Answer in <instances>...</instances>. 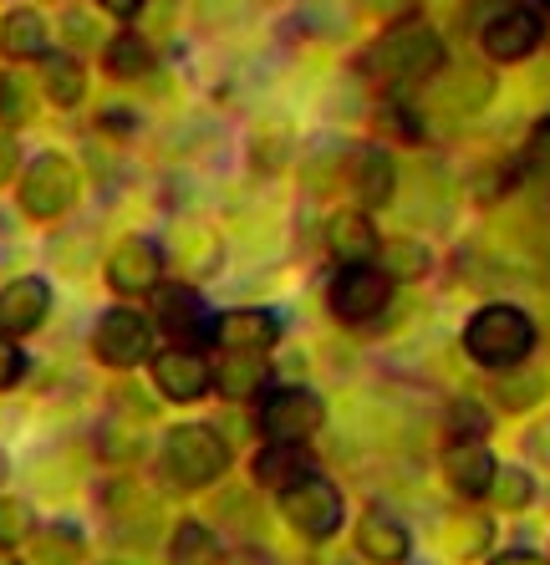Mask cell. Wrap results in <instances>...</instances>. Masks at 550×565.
<instances>
[{"label": "cell", "mask_w": 550, "mask_h": 565, "mask_svg": "<svg viewBox=\"0 0 550 565\" xmlns=\"http://www.w3.org/2000/svg\"><path fill=\"white\" fill-rule=\"evenodd\" d=\"M327 250L341 265H372L378 260V224L367 210H337L327 220Z\"/></svg>", "instance_id": "16"}, {"label": "cell", "mask_w": 550, "mask_h": 565, "mask_svg": "<svg viewBox=\"0 0 550 565\" xmlns=\"http://www.w3.org/2000/svg\"><path fill=\"white\" fill-rule=\"evenodd\" d=\"M546 393H550V382H546V372H536V367H510V372H499V382H495L499 408H510V413L536 408Z\"/></svg>", "instance_id": "25"}, {"label": "cell", "mask_w": 550, "mask_h": 565, "mask_svg": "<svg viewBox=\"0 0 550 565\" xmlns=\"http://www.w3.org/2000/svg\"><path fill=\"white\" fill-rule=\"evenodd\" d=\"M148 352H154V321L144 311H133V306L103 311V321H97V356L107 367L128 372L138 362H148Z\"/></svg>", "instance_id": "8"}, {"label": "cell", "mask_w": 550, "mask_h": 565, "mask_svg": "<svg viewBox=\"0 0 550 565\" xmlns=\"http://www.w3.org/2000/svg\"><path fill=\"white\" fill-rule=\"evenodd\" d=\"M448 434H454V444L479 438L485 434V408H479L474 397H454V403H448Z\"/></svg>", "instance_id": "33"}, {"label": "cell", "mask_w": 550, "mask_h": 565, "mask_svg": "<svg viewBox=\"0 0 550 565\" xmlns=\"http://www.w3.org/2000/svg\"><path fill=\"white\" fill-rule=\"evenodd\" d=\"M0 52L11 56V62H41V56L52 52V31H46V21H41L36 11H11L6 21H0Z\"/></svg>", "instance_id": "21"}, {"label": "cell", "mask_w": 550, "mask_h": 565, "mask_svg": "<svg viewBox=\"0 0 550 565\" xmlns=\"http://www.w3.org/2000/svg\"><path fill=\"white\" fill-rule=\"evenodd\" d=\"M15 163H21V148H15L11 132H0V184H11Z\"/></svg>", "instance_id": "40"}, {"label": "cell", "mask_w": 550, "mask_h": 565, "mask_svg": "<svg viewBox=\"0 0 550 565\" xmlns=\"http://www.w3.org/2000/svg\"><path fill=\"white\" fill-rule=\"evenodd\" d=\"M530 448H536L540 459H550V423H546V428H536V434H530Z\"/></svg>", "instance_id": "43"}, {"label": "cell", "mask_w": 550, "mask_h": 565, "mask_svg": "<svg viewBox=\"0 0 550 565\" xmlns=\"http://www.w3.org/2000/svg\"><path fill=\"white\" fill-rule=\"evenodd\" d=\"M77 169L66 153H36L21 173V210L31 220H62L77 204Z\"/></svg>", "instance_id": "4"}, {"label": "cell", "mask_w": 550, "mask_h": 565, "mask_svg": "<svg viewBox=\"0 0 550 565\" xmlns=\"http://www.w3.org/2000/svg\"><path fill=\"white\" fill-rule=\"evenodd\" d=\"M21 377H27V352H21V342H15V337H0V393H6V387H15Z\"/></svg>", "instance_id": "35"}, {"label": "cell", "mask_w": 550, "mask_h": 565, "mask_svg": "<svg viewBox=\"0 0 550 565\" xmlns=\"http://www.w3.org/2000/svg\"><path fill=\"white\" fill-rule=\"evenodd\" d=\"M281 514H286V525L296 535L327 540L341 525V489L331 479H321V473H306L290 489H281Z\"/></svg>", "instance_id": "5"}, {"label": "cell", "mask_w": 550, "mask_h": 565, "mask_svg": "<svg viewBox=\"0 0 550 565\" xmlns=\"http://www.w3.org/2000/svg\"><path fill=\"white\" fill-rule=\"evenodd\" d=\"M52 311V286L41 276H21L0 290V337H27Z\"/></svg>", "instance_id": "13"}, {"label": "cell", "mask_w": 550, "mask_h": 565, "mask_svg": "<svg viewBox=\"0 0 550 565\" xmlns=\"http://www.w3.org/2000/svg\"><path fill=\"white\" fill-rule=\"evenodd\" d=\"M21 122H31V97L27 87L15 77H0V128H21Z\"/></svg>", "instance_id": "34"}, {"label": "cell", "mask_w": 550, "mask_h": 565, "mask_svg": "<svg viewBox=\"0 0 550 565\" xmlns=\"http://www.w3.org/2000/svg\"><path fill=\"white\" fill-rule=\"evenodd\" d=\"M97 6H103L107 15H118V21H133V15L144 11L148 0H97Z\"/></svg>", "instance_id": "42"}, {"label": "cell", "mask_w": 550, "mask_h": 565, "mask_svg": "<svg viewBox=\"0 0 550 565\" xmlns=\"http://www.w3.org/2000/svg\"><path fill=\"white\" fill-rule=\"evenodd\" d=\"M250 153L261 158L265 173L286 169V158L296 153V143H290V128H286V122H265V128H255V138H250Z\"/></svg>", "instance_id": "29"}, {"label": "cell", "mask_w": 550, "mask_h": 565, "mask_svg": "<svg viewBox=\"0 0 550 565\" xmlns=\"http://www.w3.org/2000/svg\"><path fill=\"white\" fill-rule=\"evenodd\" d=\"M154 382H158V393L173 397V403H194V397L210 393V362L199 352H189V347H169L163 356H154Z\"/></svg>", "instance_id": "12"}, {"label": "cell", "mask_w": 550, "mask_h": 565, "mask_svg": "<svg viewBox=\"0 0 550 565\" xmlns=\"http://www.w3.org/2000/svg\"><path fill=\"white\" fill-rule=\"evenodd\" d=\"M62 31H66V41H72V46H92V36H97V26H92V15L87 11H66L62 15Z\"/></svg>", "instance_id": "38"}, {"label": "cell", "mask_w": 550, "mask_h": 565, "mask_svg": "<svg viewBox=\"0 0 550 565\" xmlns=\"http://www.w3.org/2000/svg\"><path fill=\"white\" fill-rule=\"evenodd\" d=\"M489 93H495V82H489L485 72H474V66H464V72H458V82H444V87H438V97H444L448 107H458V113L485 107Z\"/></svg>", "instance_id": "28"}, {"label": "cell", "mask_w": 550, "mask_h": 565, "mask_svg": "<svg viewBox=\"0 0 550 565\" xmlns=\"http://www.w3.org/2000/svg\"><path fill=\"white\" fill-rule=\"evenodd\" d=\"M357 551L372 565H403L408 561V530L388 510H367L357 525Z\"/></svg>", "instance_id": "19"}, {"label": "cell", "mask_w": 550, "mask_h": 565, "mask_svg": "<svg viewBox=\"0 0 550 565\" xmlns=\"http://www.w3.org/2000/svg\"><path fill=\"white\" fill-rule=\"evenodd\" d=\"M158 280H163L158 239L128 235L113 245V255H107V286L118 290V296H148V290H158Z\"/></svg>", "instance_id": "10"}, {"label": "cell", "mask_w": 550, "mask_h": 565, "mask_svg": "<svg viewBox=\"0 0 550 565\" xmlns=\"http://www.w3.org/2000/svg\"><path fill=\"white\" fill-rule=\"evenodd\" d=\"M275 337H281V321H275L271 311H250V306H240V311H224L214 316V342L224 347V352H271Z\"/></svg>", "instance_id": "14"}, {"label": "cell", "mask_w": 550, "mask_h": 565, "mask_svg": "<svg viewBox=\"0 0 550 565\" xmlns=\"http://www.w3.org/2000/svg\"><path fill=\"white\" fill-rule=\"evenodd\" d=\"M107 565H133V561H107Z\"/></svg>", "instance_id": "44"}, {"label": "cell", "mask_w": 550, "mask_h": 565, "mask_svg": "<svg viewBox=\"0 0 550 565\" xmlns=\"http://www.w3.org/2000/svg\"><path fill=\"white\" fill-rule=\"evenodd\" d=\"M479 41H485V52L495 56V62H525V56H536V46L546 41V21H540V11H530V6H505L499 15L485 21Z\"/></svg>", "instance_id": "11"}, {"label": "cell", "mask_w": 550, "mask_h": 565, "mask_svg": "<svg viewBox=\"0 0 550 565\" xmlns=\"http://www.w3.org/2000/svg\"><path fill=\"white\" fill-rule=\"evenodd\" d=\"M169 561H173V565H214V561H220V540H214L210 525H199V520H183V525L173 530Z\"/></svg>", "instance_id": "26"}, {"label": "cell", "mask_w": 550, "mask_h": 565, "mask_svg": "<svg viewBox=\"0 0 550 565\" xmlns=\"http://www.w3.org/2000/svg\"><path fill=\"white\" fill-rule=\"evenodd\" d=\"M0 479H6V459H0Z\"/></svg>", "instance_id": "45"}, {"label": "cell", "mask_w": 550, "mask_h": 565, "mask_svg": "<svg viewBox=\"0 0 550 565\" xmlns=\"http://www.w3.org/2000/svg\"><path fill=\"white\" fill-rule=\"evenodd\" d=\"M489 565H550L540 551H499Z\"/></svg>", "instance_id": "41"}, {"label": "cell", "mask_w": 550, "mask_h": 565, "mask_svg": "<svg viewBox=\"0 0 550 565\" xmlns=\"http://www.w3.org/2000/svg\"><path fill=\"white\" fill-rule=\"evenodd\" d=\"M367 66L378 72V82H419V77H433V72H444V41L429 21L419 15H408L398 21L388 36L372 46Z\"/></svg>", "instance_id": "2"}, {"label": "cell", "mask_w": 550, "mask_h": 565, "mask_svg": "<svg viewBox=\"0 0 550 565\" xmlns=\"http://www.w3.org/2000/svg\"><path fill=\"white\" fill-rule=\"evenodd\" d=\"M82 561V535L66 525H52V535L41 540V565H77Z\"/></svg>", "instance_id": "32"}, {"label": "cell", "mask_w": 550, "mask_h": 565, "mask_svg": "<svg viewBox=\"0 0 550 565\" xmlns=\"http://www.w3.org/2000/svg\"><path fill=\"white\" fill-rule=\"evenodd\" d=\"M489 545V525L485 520H458V530H454V551L458 555H479Z\"/></svg>", "instance_id": "36"}, {"label": "cell", "mask_w": 550, "mask_h": 565, "mask_svg": "<svg viewBox=\"0 0 550 565\" xmlns=\"http://www.w3.org/2000/svg\"><path fill=\"white\" fill-rule=\"evenodd\" d=\"M393 301V280L378 265H341V276L331 280V316L347 327H367L378 321Z\"/></svg>", "instance_id": "6"}, {"label": "cell", "mask_w": 550, "mask_h": 565, "mask_svg": "<svg viewBox=\"0 0 550 565\" xmlns=\"http://www.w3.org/2000/svg\"><path fill=\"white\" fill-rule=\"evenodd\" d=\"M265 372H271V362H265L261 352H224V362L214 367V387L240 403V397H255V387L265 382Z\"/></svg>", "instance_id": "24"}, {"label": "cell", "mask_w": 550, "mask_h": 565, "mask_svg": "<svg viewBox=\"0 0 550 565\" xmlns=\"http://www.w3.org/2000/svg\"><path fill=\"white\" fill-rule=\"evenodd\" d=\"M352 153H357V143L321 132V138H311L306 158H296V169H302V179L316 189V194H331L337 179H341V169H352Z\"/></svg>", "instance_id": "18"}, {"label": "cell", "mask_w": 550, "mask_h": 565, "mask_svg": "<svg viewBox=\"0 0 550 565\" xmlns=\"http://www.w3.org/2000/svg\"><path fill=\"white\" fill-rule=\"evenodd\" d=\"M464 352H469L479 367L510 372L536 352V321L510 301L479 306V311L469 316V327H464Z\"/></svg>", "instance_id": "1"}, {"label": "cell", "mask_w": 550, "mask_h": 565, "mask_svg": "<svg viewBox=\"0 0 550 565\" xmlns=\"http://www.w3.org/2000/svg\"><path fill=\"white\" fill-rule=\"evenodd\" d=\"M352 194L362 199V210H382L398 194V163L388 148L367 143L352 153Z\"/></svg>", "instance_id": "17"}, {"label": "cell", "mask_w": 550, "mask_h": 565, "mask_svg": "<svg viewBox=\"0 0 550 565\" xmlns=\"http://www.w3.org/2000/svg\"><path fill=\"white\" fill-rule=\"evenodd\" d=\"M0 565H15V561H0Z\"/></svg>", "instance_id": "46"}, {"label": "cell", "mask_w": 550, "mask_h": 565, "mask_svg": "<svg viewBox=\"0 0 550 565\" xmlns=\"http://www.w3.org/2000/svg\"><path fill=\"white\" fill-rule=\"evenodd\" d=\"M382 276L388 280H419V276H429V245H423V239H388V245H382Z\"/></svg>", "instance_id": "27"}, {"label": "cell", "mask_w": 550, "mask_h": 565, "mask_svg": "<svg viewBox=\"0 0 550 565\" xmlns=\"http://www.w3.org/2000/svg\"><path fill=\"white\" fill-rule=\"evenodd\" d=\"M321 418H327V408L311 387H275L261 408V434L271 444H306L321 428Z\"/></svg>", "instance_id": "7"}, {"label": "cell", "mask_w": 550, "mask_h": 565, "mask_svg": "<svg viewBox=\"0 0 550 565\" xmlns=\"http://www.w3.org/2000/svg\"><path fill=\"white\" fill-rule=\"evenodd\" d=\"M41 93L52 97V107H77L82 93H87V72H82L77 56H66V52L41 56Z\"/></svg>", "instance_id": "22"}, {"label": "cell", "mask_w": 550, "mask_h": 565, "mask_svg": "<svg viewBox=\"0 0 550 565\" xmlns=\"http://www.w3.org/2000/svg\"><path fill=\"white\" fill-rule=\"evenodd\" d=\"M495 454H489L479 438H464V444H448L444 454V479L454 494H464V500H474V494H489V484H495Z\"/></svg>", "instance_id": "15"}, {"label": "cell", "mask_w": 550, "mask_h": 565, "mask_svg": "<svg viewBox=\"0 0 550 565\" xmlns=\"http://www.w3.org/2000/svg\"><path fill=\"white\" fill-rule=\"evenodd\" d=\"M311 473V459H306L302 444H265L255 454V484H271V489H290L296 479Z\"/></svg>", "instance_id": "23"}, {"label": "cell", "mask_w": 550, "mask_h": 565, "mask_svg": "<svg viewBox=\"0 0 550 565\" xmlns=\"http://www.w3.org/2000/svg\"><path fill=\"white\" fill-rule=\"evenodd\" d=\"M154 306H158V321H163V331L173 337V347H189V352H199L204 342H214V316L210 306L199 301L189 286H158L154 290Z\"/></svg>", "instance_id": "9"}, {"label": "cell", "mask_w": 550, "mask_h": 565, "mask_svg": "<svg viewBox=\"0 0 550 565\" xmlns=\"http://www.w3.org/2000/svg\"><path fill=\"white\" fill-rule=\"evenodd\" d=\"M495 500L499 510H525L530 504V494H536V484H530V473L515 469V463H505V469H495Z\"/></svg>", "instance_id": "30"}, {"label": "cell", "mask_w": 550, "mask_h": 565, "mask_svg": "<svg viewBox=\"0 0 550 565\" xmlns=\"http://www.w3.org/2000/svg\"><path fill=\"white\" fill-rule=\"evenodd\" d=\"M158 469L179 489H204L230 469V444H224L214 428H204V423H183V428H173V434L163 438Z\"/></svg>", "instance_id": "3"}, {"label": "cell", "mask_w": 550, "mask_h": 565, "mask_svg": "<svg viewBox=\"0 0 550 565\" xmlns=\"http://www.w3.org/2000/svg\"><path fill=\"white\" fill-rule=\"evenodd\" d=\"M31 525H36V514H31L27 500H0V551L21 545L31 535Z\"/></svg>", "instance_id": "31"}, {"label": "cell", "mask_w": 550, "mask_h": 565, "mask_svg": "<svg viewBox=\"0 0 550 565\" xmlns=\"http://www.w3.org/2000/svg\"><path fill=\"white\" fill-rule=\"evenodd\" d=\"M362 6H367L372 15H378V21H408L419 0H362Z\"/></svg>", "instance_id": "39"}, {"label": "cell", "mask_w": 550, "mask_h": 565, "mask_svg": "<svg viewBox=\"0 0 550 565\" xmlns=\"http://www.w3.org/2000/svg\"><path fill=\"white\" fill-rule=\"evenodd\" d=\"M103 66H107V77L138 82V77H154L158 52L144 31H118V36H107V46H103Z\"/></svg>", "instance_id": "20"}, {"label": "cell", "mask_w": 550, "mask_h": 565, "mask_svg": "<svg viewBox=\"0 0 550 565\" xmlns=\"http://www.w3.org/2000/svg\"><path fill=\"white\" fill-rule=\"evenodd\" d=\"M250 0H199V15L204 21H214V26H230V21H240L245 15Z\"/></svg>", "instance_id": "37"}]
</instances>
